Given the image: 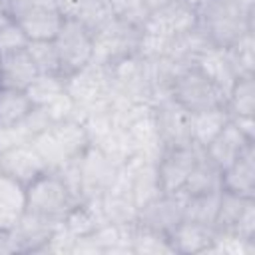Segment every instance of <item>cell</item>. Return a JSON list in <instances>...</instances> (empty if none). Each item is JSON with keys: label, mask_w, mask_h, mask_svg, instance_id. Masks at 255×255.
<instances>
[{"label": "cell", "mask_w": 255, "mask_h": 255, "mask_svg": "<svg viewBox=\"0 0 255 255\" xmlns=\"http://www.w3.org/2000/svg\"><path fill=\"white\" fill-rule=\"evenodd\" d=\"M0 253H10V241H8V231L0 229Z\"/></svg>", "instance_id": "cell-38"}, {"label": "cell", "mask_w": 255, "mask_h": 255, "mask_svg": "<svg viewBox=\"0 0 255 255\" xmlns=\"http://www.w3.org/2000/svg\"><path fill=\"white\" fill-rule=\"evenodd\" d=\"M82 173V199L100 197L116 179L120 165L108 159L94 143L78 157Z\"/></svg>", "instance_id": "cell-9"}, {"label": "cell", "mask_w": 255, "mask_h": 255, "mask_svg": "<svg viewBox=\"0 0 255 255\" xmlns=\"http://www.w3.org/2000/svg\"><path fill=\"white\" fill-rule=\"evenodd\" d=\"M151 116L161 147L191 145V112L179 106L169 94L151 104Z\"/></svg>", "instance_id": "cell-6"}, {"label": "cell", "mask_w": 255, "mask_h": 255, "mask_svg": "<svg viewBox=\"0 0 255 255\" xmlns=\"http://www.w3.org/2000/svg\"><path fill=\"white\" fill-rule=\"evenodd\" d=\"M46 112H48V116H50V120L56 124V122H60V120H68V118H74V112H76V102L72 100V96L64 90L62 94H58L54 100H50L48 104H44L42 106Z\"/></svg>", "instance_id": "cell-32"}, {"label": "cell", "mask_w": 255, "mask_h": 255, "mask_svg": "<svg viewBox=\"0 0 255 255\" xmlns=\"http://www.w3.org/2000/svg\"><path fill=\"white\" fill-rule=\"evenodd\" d=\"M141 28L120 18H110L94 32V60L98 64H114L122 58L139 54Z\"/></svg>", "instance_id": "cell-4"}, {"label": "cell", "mask_w": 255, "mask_h": 255, "mask_svg": "<svg viewBox=\"0 0 255 255\" xmlns=\"http://www.w3.org/2000/svg\"><path fill=\"white\" fill-rule=\"evenodd\" d=\"M78 201L80 199L70 191L64 179L52 169L26 185V211L54 223H62Z\"/></svg>", "instance_id": "cell-3"}, {"label": "cell", "mask_w": 255, "mask_h": 255, "mask_svg": "<svg viewBox=\"0 0 255 255\" xmlns=\"http://www.w3.org/2000/svg\"><path fill=\"white\" fill-rule=\"evenodd\" d=\"M235 2L245 6V8H255V0H235Z\"/></svg>", "instance_id": "cell-39"}, {"label": "cell", "mask_w": 255, "mask_h": 255, "mask_svg": "<svg viewBox=\"0 0 255 255\" xmlns=\"http://www.w3.org/2000/svg\"><path fill=\"white\" fill-rule=\"evenodd\" d=\"M92 0H54L58 12L64 16V18H76L80 20L82 14L86 12V8L90 6Z\"/></svg>", "instance_id": "cell-35"}, {"label": "cell", "mask_w": 255, "mask_h": 255, "mask_svg": "<svg viewBox=\"0 0 255 255\" xmlns=\"http://www.w3.org/2000/svg\"><path fill=\"white\" fill-rule=\"evenodd\" d=\"M255 199V197H243L231 191H223L221 189V197H219V207H217V215L213 221V229L217 233H231L237 219L241 217L243 209L247 207V203Z\"/></svg>", "instance_id": "cell-21"}, {"label": "cell", "mask_w": 255, "mask_h": 255, "mask_svg": "<svg viewBox=\"0 0 255 255\" xmlns=\"http://www.w3.org/2000/svg\"><path fill=\"white\" fill-rule=\"evenodd\" d=\"M179 2H183V4H187V6H191V8H197V6L201 4V0H179Z\"/></svg>", "instance_id": "cell-40"}, {"label": "cell", "mask_w": 255, "mask_h": 255, "mask_svg": "<svg viewBox=\"0 0 255 255\" xmlns=\"http://www.w3.org/2000/svg\"><path fill=\"white\" fill-rule=\"evenodd\" d=\"M221 189L243 197H255V143L221 171Z\"/></svg>", "instance_id": "cell-14"}, {"label": "cell", "mask_w": 255, "mask_h": 255, "mask_svg": "<svg viewBox=\"0 0 255 255\" xmlns=\"http://www.w3.org/2000/svg\"><path fill=\"white\" fill-rule=\"evenodd\" d=\"M231 235L243 239V241H251L255 243V199H251L247 203V207L243 209L241 217L237 219Z\"/></svg>", "instance_id": "cell-33"}, {"label": "cell", "mask_w": 255, "mask_h": 255, "mask_svg": "<svg viewBox=\"0 0 255 255\" xmlns=\"http://www.w3.org/2000/svg\"><path fill=\"white\" fill-rule=\"evenodd\" d=\"M46 171V161L40 157V153L30 141L16 145L0 155V173L10 175L24 185H30L36 177H40Z\"/></svg>", "instance_id": "cell-10"}, {"label": "cell", "mask_w": 255, "mask_h": 255, "mask_svg": "<svg viewBox=\"0 0 255 255\" xmlns=\"http://www.w3.org/2000/svg\"><path fill=\"white\" fill-rule=\"evenodd\" d=\"M50 131L60 141V145L64 147V151H66V155L70 159L82 155L92 143L84 124L78 122L76 118H68V120H60V122L52 124Z\"/></svg>", "instance_id": "cell-18"}, {"label": "cell", "mask_w": 255, "mask_h": 255, "mask_svg": "<svg viewBox=\"0 0 255 255\" xmlns=\"http://www.w3.org/2000/svg\"><path fill=\"white\" fill-rule=\"evenodd\" d=\"M223 52H225V58H227L235 78H239V76H255V42H253V32L245 34L243 38H239L235 44H231Z\"/></svg>", "instance_id": "cell-23"}, {"label": "cell", "mask_w": 255, "mask_h": 255, "mask_svg": "<svg viewBox=\"0 0 255 255\" xmlns=\"http://www.w3.org/2000/svg\"><path fill=\"white\" fill-rule=\"evenodd\" d=\"M14 20L20 24L28 40H54L64 24V16L56 8L48 6H26Z\"/></svg>", "instance_id": "cell-12"}, {"label": "cell", "mask_w": 255, "mask_h": 255, "mask_svg": "<svg viewBox=\"0 0 255 255\" xmlns=\"http://www.w3.org/2000/svg\"><path fill=\"white\" fill-rule=\"evenodd\" d=\"M38 76L36 64L26 48L0 54V86L26 90Z\"/></svg>", "instance_id": "cell-15"}, {"label": "cell", "mask_w": 255, "mask_h": 255, "mask_svg": "<svg viewBox=\"0 0 255 255\" xmlns=\"http://www.w3.org/2000/svg\"><path fill=\"white\" fill-rule=\"evenodd\" d=\"M26 50L32 56L38 74L62 76L60 56H58V50H56L54 40H32V42H28Z\"/></svg>", "instance_id": "cell-24"}, {"label": "cell", "mask_w": 255, "mask_h": 255, "mask_svg": "<svg viewBox=\"0 0 255 255\" xmlns=\"http://www.w3.org/2000/svg\"><path fill=\"white\" fill-rule=\"evenodd\" d=\"M52 120H50V116H48V112L42 108V106H34L20 122H18V126H20V129L26 133V137L32 141L34 137H38L40 133H44V131H48L50 128H52Z\"/></svg>", "instance_id": "cell-30"}, {"label": "cell", "mask_w": 255, "mask_h": 255, "mask_svg": "<svg viewBox=\"0 0 255 255\" xmlns=\"http://www.w3.org/2000/svg\"><path fill=\"white\" fill-rule=\"evenodd\" d=\"M253 8H245L235 0H201L195 8V26L213 48L225 50L253 32Z\"/></svg>", "instance_id": "cell-1"}, {"label": "cell", "mask_w": 255, "mask_h": 255, "mask_svg": "<svg viewBox=\"0 0 255 255\" xmlns=\"http://www.w3.org/2000/svg\"><path fill=\"white\" fill-rule=\"evenodd\" d=\"M229 116H255V76H239L225 100Z\"/></svg>", "instance_id": "cell-19"}, {"label": "cell", "mask_w": 255, "mask_h": 255, "mask_svg": "<svg viewBox=\"0 0 255 255\" xmlns=\"http://www.w3.org/2000/svg\"><path fill=\"white\" fill-rule=\"evenodd\" d=\"M227 122H229L227 108H213L191 114V141L197 147L205 149L207 143L225 128Z\"/></svg>", "instance_id": "cell-16"}, {"label": "cell", "mask_w": 255, "mask_h": 255, "mask_svg": "<svg viewBox=\"0 0 255 255\" xmlns=\"http://www.w3.org/2000/svg\"><path fill=\"white\" fill-rule=\"evenodd\" d=\"M169 96L191 114L225 108L227 100V92L197 66H187L173 76Z\"/></svg>", "instance_id": "cell-2"}, {"label": "cell", "mask_w": 255, "mask_h": 255, "mask_svg": "<svg viewBox=\"0 0 255 255\" xmlns=\"http://www.w3.org/2000/svg\"><path fill=\"white\" fill-rule=\"evenodd\" d=\"M141 2H143L145 10H147L149 14H153V12H159L161 8H165L167 4H171L173 0H141Z\"/></svg>", "instance_id": "cell-36"}, {"label": "cell", "mask_w": 255, "mask_h": 255, "mask_svg": "<svg viewBox=\"0 0 255 255\" xmlns=\"http://www.w3.org/2000/svg\"><path fill=\"white\" fill-rule=\"evenodd\" d=\"M183 205H185V195L181 191L157 193L153 199L137 207L135 221L147 229H153L169 237V233L183 221Z\"/></svg>", "instance_id": "cell-8"}, {"label": "cell", "mask_w": 255, "mask_h": 255, "mask_svg": "<svg viewBox=\"0 0 255 255\" xmlns=\"http://www.w3.org/2000/svg\"><path fill=\"white\" fill-rule=\"evenodd\" d=\"M32 108H34V104L30 102L26 90L0 86V126L18 124Z\"/></svg>", "instance_id": "cell-22"}, {"label": "cell", "mask_w": 255, "mask_h": 255, "mask_svg": "<svg viewBox=\"0 0 255 255\" xmlns=\"http://www.w3.org/2000/svg\"><path fill=\"white\" fill-rule=\"evenodd\" d=\"M28 42H30L28 36L24 34V30L20 28V24L14 18L0 26V54L26 48Z\"/></svg>", "instance_id": "cell-31"}, {"label": "cell", "mask_w": 255, "mask_h": 255, "mask_svg": "<svg viewBox=\"0 0 255 255\" xmlns=\"http://www.w3.org/2000/svg\"><path fill=\"white\" fill-rule=\"evenodd\" d=\"M30 139L26 137V133L20 129L18 124L14 126H0V155L16 145H22V143H28Z\"/></svg>", "instance_id": "cell-34"}, {"label": "cell", "mask_w": 255, "mask_h": 255, "mask_svg": "<svg viewBox=\"0 0 255 255\" xmlns=\"http://www.w3.org/2000/svg\"><path fill=\"white\" fill-rule=\"evenodd\" d=\"M30 143L36 147V151L40 153V157L46 161L48 169H58L60 165H64V163L70 159V157L66 155L64 147L60 145V141L54 137V133H52L50 129L44 131V133H40L38 137H34Z\"/></svg>", "instance_id": "cell-28"}, {"label": "cell", "mask_w": 255, "mask_h": 255, "mask_svg": "<svg viewBox=\"0 0 255 255\" xmlns=\"http://www.w3.org/2000/svg\"><path fill=\"white\" fill-rule=\"evenodd\" d=\"M209 191H221V169L201 151L195 167L191 169L185 185L181 187L183 195H197V193H209Z\"/></svg>", "instance_id": "cell-17"}, {"label": "cell", "mask_w": 255, "mask_h": 255, "mask_svg": "<svg viewBox=\"0 0 255 255\" xmlns=\"http://www.w3.org/2000/svg\"><path fill=\"white\" fill-rule=\"evenodd\" d=\"M0 209L14 217L26 211V185L6 173H0Z\"/></svg>", "instance_id": "cell-26"}, {"label": "cell", "mask_w": 255, "mask_h": 255, "mask_svg": "<svg viewBox=\"0 0 255 255\" xmlns=\"http://www.w3.org/2000/svg\"><path fill=\"white\" fill-rule=\"evenodd\" d=\"M66 90V78L54 74H38L26 88V94L34 106H44Z\"/></svg>", "instance_id": "cell-27"}, {"label": "cell", "mask_w": 255, "mask_h": 255, "mask_svg": "<svg viewBox=\"0 0 255 255\" xmlns=\"http://www.w3.org/2000/svg\"><path fill=\"white\" fill-rule=\"evenodd\" d=\"M131 253H173L167 235L139 225L131 227Z\"/></svg>", "instance_id": "cell-25"}, {"label": "cell", "mask_w": 255, "mask_h": 255, "mask_svg": "<svg viewBox=\"0 0 255 255\" xmlns=\"http://www.w3.org/2000/svg\"><path fill=\"white\" fill-rule=\"evenodd\" d=\"M221 191H209V193H197V195H185L183 205V219L213 225L217 207H219Z\"/></svg>", "instance_id": "cell-20"}, {"label": "cell", "mask_w": 255, "mask_h": 255, "mask_svg": "<svg viewBox=\"0 0 255 255\" xmlns=\"http://www.w3.org/2000/svg\"><path fill=\"white\" fill-rule=\"evenodd\" d=\"M169 245L173 253L183 255H197V253H209L213 251L217 233L213 225H203L195 221L183 219L171 233H169Z\"/></svg>", "instance_id": "cell-11"}, {"label": "cell", "mask_w": 255, "mask_h": 255, "mask_svg": "<svg viewBox=\"0 0 255 255\" xmlns=\"http://www.w3.org/2000/svg\"><path fill=\"white\" fill-rule=\"evenodd\" d=\"M201 151L203 149L197 147L195 143L161 149L159 157L155 159V175H157L159 191L161 193L181 191V187L185 185V181H187L191 169L195 167Z\"/></svg>", "instance_id": "cell-7"}, {"label": "cell", "mask_w": 255, "mask_h": 255, "mask_svg": "<svg viewBox=\"0 0 255 255\" xmlns=\"http://www.w3.org/2000/svg\"><path fill=\"white\" fill-rule=\"evenodd\" d=\"M54 44L60 56L64 78L86 68L94 60V34L84 22L76 18H64V24L54 38Z\"/></svg>", "instance_id": "cell-5"}, {"label": "cell", "mask_w": 255, "mask_h": 255, "mask_svg": "<svg viewBox=\"0 0 255 255\" xmlns=\"http://www.w3.org/2000/svg\"><path fill=\"white\" fill-rule=\"evenodd\" d=\"M16 221H18V217H14V215H10V213H6V211L0 209V229L10 231L16 225Z\"/></svg>", "instance_id": "cell-37"}, {"label": "cell", "mask_w": 255, "mask_h": 255, "mask_svg": "<svg viewBox=\"0 0 255 255\" xmlns=\"http://www.w3.org/2000/svg\"><path fill=\"white\" fill-rule=\"evenodd\" d=\"M255 141L253 139H249L247 135H243L241 131H239V128L231 122V118H229V122L225 124V128L207 143V147L203 149L205 151V155L223 171L227 165H231L249 145H253Z\"/></svg>", "instance_id": "cell-13"}, {"label": "cell", "mask_w": 255, "mask_h": 255, "mask_svg": "<svg viewBox=\"0 0 255 255\" xmlns=\"http://www.w3.org/2000/svg\"><path fill=\"white\" fill-rule=\"evenodd\" d=\"M112 8V14L124 22H129L133 26H143L149 18V12L145 10L141 0H106Z\"/></svg>", "instance_id": "cell-29"}]
</instances>
